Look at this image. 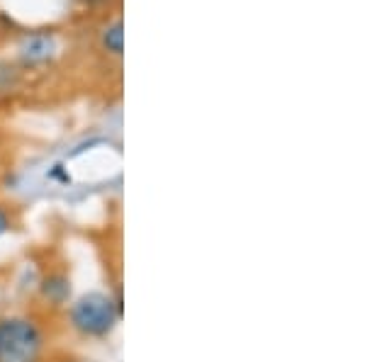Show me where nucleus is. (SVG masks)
<instances>
[{"label":"nucleus","mask_w":365,"mask_h":362,"mask_svg":"<svg viewBox=\"0 0 365 362\" xmlns=\"http://www.w3.org/2000/svg\"><path fill=\"white\" fill-rule=\"evenodd\" d=\"M42 334L27 319L0 321V362H37Z\"/></svg>","instance_id":"1"},{"label":"nucleus","mask_w":365,"mask_h":362,"mask_svg":"<svg viewBox=\"0 0 365 362\" xmlns=\"http://www.w3.org/2000/svg\"><path fill=\"white\" fill-rule=\"evenodd\" d=\"M117 316H120L117 304L108 294H100V292L81 297L71 309V321L86 336H108L115 329Z\"/></svg>","instance_id":"2"},{"label":"nucleus","mask_w":365,"mask_h":362,"mask_svg":"<svg viewBox=\"0 0 365 362\" xmlns=\"http://www.w3.org/2000/svg\"><path fill=\"white\" fill-rule=\"evenodd\" d=\"M10 229V221H8V217H5V212L0 209V236H3L5 231Z\"/></svg>","instance_id":"3"}]
</instances>
